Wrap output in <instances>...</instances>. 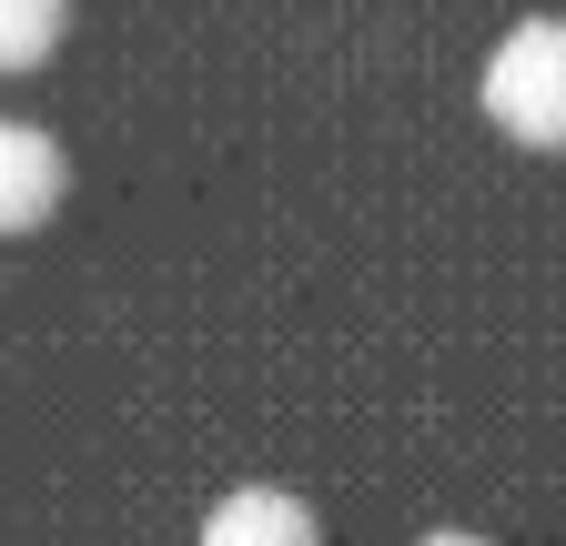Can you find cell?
Listing matches in <instances>:
<instances>
[{"mask_svg": "<svg viewBox=\"0 0 566 546\" xmlns=\"http://www.w3.org/2000/svg\"><path fill=\"white\" fill-rule=\"evenodd\" d=\"M485 122L526 153H566V21H516L485 61Z\"/></svg>", "mask_w": 566, "mask_h": 546, "instance_id": "obj_1", "label": "cell"}, {"mask_svg": "<svg viewBox=\"0 0 566 546\" xmlns=\"http://www.w3.org/2000/svg\"><path fill=\"white\" fill-rule=\"evenodd\" d=\"M61 192H71L61 143L31 132V122H0V233H41L61 213Z\"/></svg>", "mask_w": 566, "mask_h": 546, "instance_id": "obj_2", "label": "cell"}, {"mask_svg": "<svg viewBox=\"0 0 566 546\" xmlns=\"http://www.w3.org/2000/svg\"><path fill=\"white\" fill-rule=\"evenodd\" d=\"M202 546H324V526L294 486H233L202 516Z\"/></svg>", "mask_w": 566, "mask_h": 546, "instance_id": "obj_3", "label": "cell"}, {"mask_svg": "<svg viewBox=\"0 0 566 546\" xmlns=\"http://www.w3.org/2000/svg\"><path fill=\"white\" fill-rule=\"evenodd\" d=\"M71 31V0H0V72H41Z\"/></svg>", "mask_w": 566, "mask_h": 546, "instance_id": "obj_4", "label": "cell"}, {"mask_svg": "<svg viewBox=\"0 0 566 546\" xmlns=\"http://www.w3.org/2000/svg\"><path fill=\"white\" fill-rule=\"evenodd\" d=\"M424 546H485V536H424Z\"/></svg>", "mask_w": 566, "mask_h": 546, "instance_id": "obj_5", "label": "cell"}]
</instances>
